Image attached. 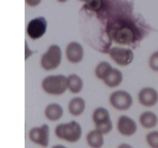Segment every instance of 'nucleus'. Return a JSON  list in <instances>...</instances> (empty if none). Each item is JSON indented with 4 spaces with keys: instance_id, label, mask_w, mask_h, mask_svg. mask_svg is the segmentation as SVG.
<instances>
[{
    "instance_id": "nucleus-1",
    "label": "nucleus",
    "mask_w": 158,
    "mask_h": 148,
    "mask_svg": "<svg viewBox=\"0 0 158 148\" xmlns=\"http://www.w3.org/2000/svg\"><path fill=\"white\" fill-rule=\"evenodd\" d=\"M82 127L75 120L58 124L55 128V134L59 139L68 143H77L82 137Z\"/></svg>"
},
{
    "instance_id": "nucleus-2",
    "label": "nucleus",
    "mask_w": 158,
    "mask_h": 148,
    "mask_svg": "<svg viewBox=\"0 0 158 148\" xmlns=\"http://www.w3.org/2000/svg\"><path fill=\"white\" fill-rule=\"evenodd\" d=\"M42 88L49 95H63L68 89L67 77L62 74L48 76L42 81Z\"/></svg>"
},
{
    "instance_id": "nucleus-3",
    "label": "nucleus",
    "mask_w": 158,
    "mask_h": 148,
    "mask_svg": "<svg viewBox=\"0 0 158 148\" xmlns=\"http://www.w3.org/2000/svg\"><path fill=\"white\" fill-rule=\"evenodd\" d=\"M62 62V50L58 45H52L47 51L43 54L40 60V64L43 69L46 71L54 70L60 66Z\"/></svg>"
},
{
    "instance_id": "nucleus-4",
    "label": "nucleus",
    "mask_w": 158,
    "mask_h": 148,
    "mask_svg": "<svg viewBox=\"0 0 158 148\" xmlns=\"http://www.w3.org/2000/svg\"><path fill=\"white\" fill-rule=\"evenodd\" d=\"M93 121L95 124L96 129L103 134H107L113 129L112 120L109 111L104 107H98L94 111Z\"/></svg>"
},
{
    "instance_id": "nucleus-5",
    "label": "nucleus",
    "mask_w": 158,
    "mask_h": 148,
    "mask_svg": "<svg viewBox=\"0 0 158 148\" xmlns=\"http://www.w3.org/2000/svg\"><path fill=\"white\" fill-rule=\"evenodd\" d=\"M110 103L117 110L125 111L129 109L133 105V97L130 92L126 90L114 91L109 98Z\"/></svg>"
},
{
    "instance_id": "nucleus-6",
    "label": "nucleus",
    "mask_w": 158,
    "mask_h": 148,
    "mask_svg": "<svg viewBox=\"0 0 158 148\" xmlns=\"http://www.w3.org/2000/svg\"><path fill=\"white\" fill-rule=\"evenodd\" d=\"M29 139L35 144L43 147H47L49 143V126L43 124L40 126H35L29 131Z\"/></svg>"
},
{
    "instance_id": "nucleus-7",
    "label": "nucleus",
    "mask_w": 158,
    "mask_h": 148,
    "mask_svg": "<svg viewBox=\"0 0 158 148\" xmlns=\"http://www.w3.org/2000/svg\"><path fill=\"white\" fill-rule=\"evenodd\" d=\"M48 23L44 17H36L31 20L27 25L26 32L32 39H39L45 35L47 29Z\"/></svg>"
},
{
    "instance_id": "nucleus-8",
    "label": "nucleus",
    "mask_w": 158,
    "mask_h": 148,
    "mask_svg": "<svg viewBox=\"0 0 158 148\" xmlns=\"http://www.w3.org/2000/svg\"><path fill=\"white\" fill-rule=\"evenodd\" d=\"M109 55L117 64L121 66H128L134 59V53L131 49L117 46L110 49Z\"/></svg>"
},
{
    "instance_id": "nucleus-9",
    "label": "nucleus",
    "mask_w": 158,
    "mask_h": 148,
    "mask_svg": "<svg viewBox=\"0 0 158 148\" xmlns=\"http://www.w3.org/2000/svg\"><path fill=\"white\" fill-rule=\"evenodd\" d=\"M117 130L124 137H131L137 130V123L127 115H122L117 120Z\"/></svg>"
},
{
    "instance_id": "nucleus-10",
    "label": "nucleus",
    "mask_w": 158,
    "mask_h": 148,
    "mask_svg": "<svg viewBox=\"0 0 158 148\" xmlns=\"http://www.w3.org/2000/svg\"><path fill=\"white\" fill-rule=\"evenodd\" d=\"M138 100L145 107H152L158 103V91L151 86L143 88L138 93Z\"/></svg>"
},
{
    "instance_id": "nucleus-11",
    "label": "nucleus",
    "mask_w": 158,
    "mask_h": 148,
    "mask_svg": "<svg viewBox=\"0 0 158 148\" xmlns=\"http://www.w3.org/2000/svg\"><path fill=\"white\" fill-rule=\"evenodd\" d=\"M66 56L69 62L73 64L80 63L84 56L83 46L78 42H71L66 48Z\"/></svg>"
},
{
    "instance_id": "nucleus-12",
    "label": "nucleus",
    "mask_w": 158,
    "mask_h": 148,
    "mask_svg": "<svg viewBox=\"0 0 158 148\" xmlns=\"http://www.w3.org/2000/svg\"><path fill=\"white\" fill-rule=\"evenodd\" d=\"M110 32L113 33V38L114 40L120 44H130V43L134 40V32L126 25H122L120 27H115Z\"/></svg>"
},
{
    "instance_id": "nucleus-13",
    "label": "nucleus",
    "mask_w": 158,
    "mask_h": 148,
    "mask_svg": "<svg viewBox=\"0 0 158 148\" xmlns=\"http://www.w3.org/2000/svg\"><path fill=\"white\" fill-rule=\"evenodd\" d=\"M86 143L91 148H101L104 145V134L98 130L89 131L86 137Z\"/></svg>"
},
{
    "instance_id": "nucleus-14",
    "label": "nucleus",
    "mask_w": 158,
    "mask_h": 148,
    "mask_svg": "<svg viewBox=\"0 0 158 148\" xmlns=\"http://www.w3.org/2000/svg\"><path fill=\"white\" fill-rule=\"evenodd\" d=\"M45 117L50 121H57L63 115V109L59 103H52L47 105L44 111Z\"/></svg>"
},
{
    "instance_id": "nucleus-15",
    "label": "nucleus",
    "mask_w": 158,
    "mask_h": 148,
    "mask_svg": "<svg viewBox=\"0 0 158 148\" xmlns=\"http://www.w3.org/2000/svg\"><path fill=\"white\" fill-rule=\"evenodd\" d=\"M86 109V102L82 97H77L73 98L68 105L69 112L74 117H79L83 113Z\"/></svg>"
},
{
    "instance_id": "nucleus-16",
    "label": "nucleus",
    "mask_w": 158,
    "mask_h": 148,
    "mask_svg": "<svg viewBox=\"0 0 158 148\" xmlns=\"http://www.w3.org/2000/svg\"><path fill=\"white\" fill-rule=\"evenodd\" d=\"M140 123L146 129H153L158 123V117L155 113L152 111H145L140 114Z\"/></svg>"
},
{
    "instance_id": "nucleus-17",
    "label": "nucleus",
    "mask_w": 158,
    "mask_h": 148,
    "mask_svg": "<svg viewBox=\"0 0 158 148\" xmlns=\"http://www.w3.org/2000/svg\"><path fill=\"white\" fill-rule=\"evenodd\" d=\"M123 80V76L121 71L117 68H113L110 73L103 81L108 87L115 88L121 84Z\"/></svg>"
},
{
    "instance_id": "nucleus-18",
    "label": "nucleus",
    "mask_w": 158,
    "mask_h": 148,
    "mask_svg": "<svg viewBox=\"0 0 158 148\" xmlns=\"http://www.w3.org/2000/svg\"><path fill=\"white\" fill-rule=\"evenodd\" d=\"M68 89L72 93H79L83 87V81L81 77L77 74H70L67 76Z\"/></svg>"
},
{
    "instance_id": "nucleus-19",
    "label": "nucleus",
    "mask_w": 158,
    "mask_h": 148,
    "mask_svg": "<svg viewBox=\"0 0 158 148\" xmlns=\"http://www.w3.org/2000/svg\"><path fill=\"white\" fill-rule=\"evenodd\" d=\"M113 67L108 62L102 61L95 68V75L100 80H103L112 71Z\"/></svg>"
},
{
    "instance_id": "nucleus-20",
    "label": "nucleus",
    "mask_w": 158,
    "mask_h": 148,
    "mask_svg": "<svg viewBox=\"0 0 158 148\" xmlns=\"http://www.w3.org/2000/svg\"><path fill=\"white\" fill-rule=\"evenodd\" d=\"M146 142L151 148H158V130H153L146 135Z\"/></svg>"
},
{
    "instance_id": "nucleus-21",
    "label": "nucleus",
    "mask_w": 158,
    "mask_h": 148,
    "mask_svg": "<svg viewBox=\"0 0 158 148\" xmlns=\"http://www.w3.org/2000/svg\"><path fill=\"white\" fill-rule=\"evenodd\" d=\"M103 6V0H88L84 7L93 11H97Z\"/></svg>"
},
{
    "instance_id": "nucleus-22",
    "label": "nucleus",
    "mask_w": 158,
    "mask_h": 148,
    "mask_svg": "<svg viewBox=\"0 0 158 148\" xmlns=\"http://www.w3.org/2000/svg\"><path fill=\"white\" fill-rule=\"evenodd\" d=\"M149 66L153 71L158 72V50L153 52L150 56Z\"/></svg>"
},
{
    "instance_id": "nucleus-23",
    "label": "nucleus",
    "mask_w": 158,
    "mask_h": 148,
    "mask_svg": "<svg viewBox=\"0 0 158 148\" xmlns=\"http://www.w3.org/2000/svg\"><path fill=\"white\" fill-rule=\"evenodd\" d=\"M26 1V3L29 6H31V7H35L38 5H40V3L41 2L42 0H25Z\"/></svg>"
},
{
    "instance_id": "nucleus-24",
    "label": "nucleus",
    "mask_w": 158,
    "mask_h": 148,
    "mask_svg": "<svg viewBox=\"0 0 158 148\" xmlns=\"http://www.w3.org/2000/svg\"><path fill=\"white\" fill-rule=\"evenodd\" d=\"M117 148H134V146H131V144L127 143H122L120 144H119V146H117Z\"/></svg>"
},
{
    "instance_id": "nucleus-25",
    "label": "nucleus",
    "mask_w": 158,
    "mask_h": 148,
    "mask_svg": "<svg viewBox=\"0 0 158 148\" xmlns=\"http://www.w3.org/2000/svg\"><path fill=\"white\" fill-rule=\"evenodd\" d=\"M52 148H67L66 146L64 145H62V144H56V145H54L53 146H52Z\"/></svg>"
},
{
    "instance_id": "nucleus-26",
    "label": "nucleus",
    "mask_w": 158,
    "mask_h": 148,
    "mask_svg": "<svg viewBox=\"0 0 158 148\" xmlns=\"http://www.w3.org/2000/svg\"><path fill=\"white\" fill-rule=\"evenodd\" d=\"M58 2H60L61 3H63V2H67L68 0H57Z\"/></svg>"
},
{
    "instance_id": "nucleus-27",
    "label": "nucleus",
    "mask_w": 158,
    "mask_h": 148,
    "mask_svg": "<svg viewBox=\"0 0 158 148\" xmlns=\"http://www.w3.org/2000/svg\"><path fill=\"white\" fill-rule=\"evenodd\" d=\"M80 1H81V2H87L88 0H80Z\"/></svg>"
}]
</instances>
